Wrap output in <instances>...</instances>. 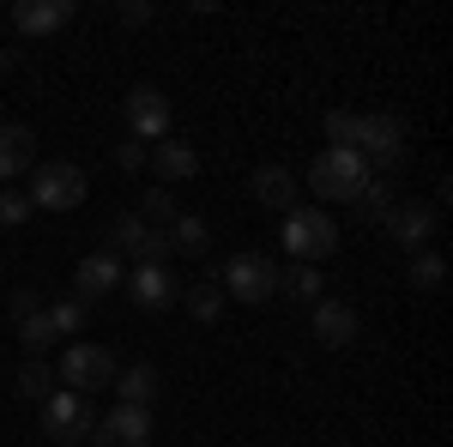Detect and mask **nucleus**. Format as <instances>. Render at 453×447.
<instances>
[{"label": "nucleus", "mask_w": 453, "mask_h": 447, "mask_svg": "<svg viewBox=\"0 0 453 447\" xmlns=\"http://www.w3.org/2000/svg\"><path fill=\"white\" fill-rule=\"evenodd\" d=\"M393 200H399V194H393V181H375V175H369V188H363L350 206H357V218H375V224H381Z\"/></svg>", "instance_id": "obj_26"}, {"label": "nucleus", "mask_w": 453, "mask_h": 447, "mask_svg": "<svg viewBox=\"0 0 453 447\" xmlns=\"http://www.w3.org/2000/svg\"><path fill=\"white\" fill-rule=\"evenodd\" d=\"M6 309H12V320H25V314H36V309H42V297H36L31 284H19V290H12V303H6Z\"/></svg>", "instance_id": "obj_32"}, {"label": "nucleus", "mask_w": 453, "mask_h": 447, "mask_svg": "<svg viewBox=\"0 0 453 447\" xmlns=\"http://www.w3.org/2000/svg\"><path fill=\"white\" fill-rule=\"evenodd\" d=\"M115 381V351H104V344H79L73 339L67 351H61V363H55V387H67V393H97V387H109Z\"/></svg>", "instance_id": "obj_4"}, {"label": "nucleus", "mask_w": 453, "mask_h": 447, "mask_svg": "<svg viewBox=\"0 0 453 447\" xmlns=\"http://www.w3.org/2000/svg\"><path fill=\"white\" fill-rule=\"evenodd\" d=\"M127 284V266L109 254V248H97V254H85L79 266H73V297L79 303H97V297H109V290H121Z\"/></svg>", "instance_id": "obj_11"}, {"label": "nucleus", "mask_w": 453, "mask_h": 447, "mask_svg": "<svg viewBox=\"0 0 453 447\" xmlns=\"http://www.w3.org/2000/svg\"><path fill=\"white\" fill-rule=\"evenodd\" d=\"M181 303L194 320H218L224 314V284L218 278H200V284H181Z\"/></svg>", "instance_id": "obj_22"}, {"label": "nucleus", "mask_w": 453, "mask_h": 447, "mask_svg": "<svg viewBox=\"0 0 453 447\" xmlns=\"http://www.w3.org/2000/svg\"><path fill=\"white\" fill-rule=\"evenodd\" d=\"M121 290H127L140 309H151V314H157V309H175V297H181V284L170 278V266H134Z\"/></svg>", "instance_id": "obj_13"}, {"label": "nucleus", "mask_w": 453, "mask_h": 447, "mask_svg": "<svg viewBox=\"0 0 453 447\" xmlns=\"http://www.w3.org/2000/svg\"><path fill=\"white\" fill-rule=\"evenodd\" d=\"M91 447H151V412H140V405H115L109 417H97Z\"/></svg>", "instance_id": "obj_12"}, {"label": "nucleus", "mask_w": 453, "mask_h": 447, "mask_svg": "<svg viewBox=\"0 0 453 447\" xmlns=\"http://www.w3.org/2000/svg\"><path fill=\"white\" fill-rule=\"evenodd\" d=\"M127 134L140 139V145L170 139V97H164L157 85H134V91H127Z\"/></svg>", "instance_id": "obj_10"}, {"label": "nucleus", "mask_w": 453, "mask_h": 447, "mask_svg": "<svg viewBox=\"0 0 453 447\" xmlns=\"http://www.w3.org/2000/svg\"><path fill=\"white\" fill-rule=\"evenodd\" d=\"M248 188H254V200H260V206L279 212V218H284V212H296V175L284 170V164H260Z\"/></svg>", "instance_id": "obj_16"}, {"label": "nucleus", "mask_w": 453, "mask_h": 447, "mask_svg": "<svg viewBox=\"0 0 453 447\" xmlns=\"http://www.w3.org/2000/svg\"><path fill=\"white\" fill-rule=\"evenodd\" d=\"M350 151L369 158V164H381V170H405V121L399 115H357Z\"/></svg>", "instance_id": "obj_5"}, {"label": "nucleus", "mask_w": 453, "mask_h": 447, "mask_svg": "<svg viewBox=\"0 0 453 447\" xmlns=\"http://www.w3.org/2000/svg\"><path fill=\"white\" fill-rule=\"evenodd\" d=\"M273 290H279L273 254H236L224 266V297H236V303H273Z\"/></svg>", "instance_id": "obj_8"}, {"label": "nucleus", "mask_w": 453, "mask_h": 447, "mask_svg": "<svg viewBox=\"0 0 453 447\" xmlns=\"http://www.w3.org/2000/svg\"><path fill=\"white\" fill-rule=\"evenodd\" d=\"M19 344H25V357H42L49 344H55V327H49V309H36L19 320Z\"/></svg>", "instance_id": "obj_25"}, {"label": "nucleus", "mask_w": 453, "mask_h": 447, "mask_svg": "<svg viewBox=\"0 0 453 447\" xmlns=\"http://www.w3.org/2000/svg\"><path fill=\"white\" fill-rule=\"evenodd\" d=\"M279 290L290 297V303H309L314 309L326 284H320V266H279Z\"/></svg>", "instance_id": "obj_21"}, {"label": "nucleus", "mask_w": 453, "mask_h": 447, "mask_svg": "<svg viewBox=\"0 0 453 447\" xmlns=\"http://www.w3.org/2000/svg\"><path fill=\"white\" fill-rule=\"evenodd\" d=\"M140 218L151 224V230H170V224H175V194H170V188H151L145 206H140Z\"/></svg>", "instance_id": "obj_28"}, {"label": "nucleus", "mask_w": 453, "mask_h": 447, "mask_svg": "<svg viewBox=\"0 0 453 447\" xmlns=\"http://www.w3.org/2000/svg\"><path fill=\"white\" fill-rule=\"evenodd\" d=\"M91 320V303H79V297H67V303H55L49 309V327H55V339H79V327Z\"/></svg>", "instance_id": "obj_24"}, {"label": "nucleus", "mask_w": 453, "mask_h": 447, "mask_svg": "<svg viewBox=\"0 0 453 447\" xmlns=\"http://www.w3.org/2000/svg\"><path fill=\"white\" fill-rule=\"evenodd\" d=\"M19 393H25V399H36V405H42V399H49V393H55V369H49V363H42V357H25V363H19Z\"/></svg>", "instance_id": "obj_23"}, {"label": "nucleus", "mask_w": 453, "mask_h": 447, "mask_svg": "<svg viewBox=\"0 0 453 447\" xmlns=\"http://www.w3.org/2000/svg\"><path fill=\"white\" fill-rule=\"evenodd\" d=\"M109 387L121 393V405L151 412V399H157V369H151V363H127V369H115V381H109Z\"/></svg>", "instance_id": "obj_19"}, {"label": "nucleus", "mask_w": 453, "mask_h": 447, "mask_svg": "<svg viewBox=\"0 0 453 447\" xmlns=\"http://www.w3.org/2000/svg\"><path fill=\"white\" fill-rule=\"evenodd\" d=\"M381 230H387L393 242H399V248H411V254H423V248H429V236H435V212L423 206L418 194H399V200L387 206Z\"/></svg>", "instance_id": "obj_9"}, {"label": "nucleus", "mask_w": 453, "mask_h": 447, "mask_svg": "<svg viewBox=\"0 0 453 447\" xmlns=\"http://www.w3.org/2000/svg\"><path fill=\"white\" fill-rule=\"evenodd\" d=\"M309 188L320 194V212L333 206V200H345V206H350V200L369 188V158H357V151H333V145H326V151L309 164Z\"/></svg>", "instance_id": "obj_1"}, {"label": "nucleus", "mask_w": 453, "mask_h": 447, "mask_svg": "<svg viewBox=\"0 0 453 447\" xmlns=\"http://www.w3.org/2000/svg\"><path fill=\"white\" fill-rule=\"evenodd\" d=\"M91 429H97V412H91V399H85V393L55 387V393L42 399V435H49V442L73 447V442H85Z\"/></svg>", "instance_id": "obj_7"}, {"label": "nucleus", "mask_w": 453, "mask_h": 447, "mask_svg": "<svg viewBox=\"0 0 453 447\" xmlns=\"http://www.w3.org/2000/svg\"><path fill=\"white\" fill-rule=\"evenodd\" d=\"M36 164V134L31 127H0V181H12V175H25Z\"/></svg>", "instance_id": "obj_18"}, {"label": "nucleus", "mask_w": 453, "mask_h": 447, "mask_svg": "<svg viewBox=\"0 0 453 447\" xmlns=\"http://www.w3.org/2000/svg\"><path fill=\"white\" fill-rule=\"evenodd\" d=\"M357 327H363V320H357L350 303H339V297H320V303H314V339L326 344V351H345V344L357 339Z\"/></svg>", "instance_id": "obj_15"}, {"label": "nucleus", "mask_w": 453, "mask_h": 447, "mask_svg": "<svg viewBox=\"0 0 453 447\" xmlns=\"http://www.w3.org/2000/svg\"><path fill=\"white\" fill-rule=\"evenodd\" d=\"M115 170H145V145H140V139L115 145Z\"/></svg>", "instance_id": "obj_33"}, {"label": "nucleus", "mask_w": 453, "mask_h": 447, "mask_svg": "<svg viewBox=\"0 0 453 447\" xmlns=\"http://www.w3.org/2000/svg\"><path fill=\"white\" fill-rule=\"evenodd\" d=\"M441 284H448V266H441V254H435V248L411 254V290H441Z\"/></svg>", "instance_id": "obj_27"}, {"label": "nucleus", "mask_w": 453, "mask_h": 447, "mask_svg": "<svg viewBox=\"0 0 453 447\" xmlns=\"http://www.w3.org/2000/svg\"><path fill=\"white\" fill-rule=\"evenodd\" d=\"M151 12H157V6H145V0H121V6H115V25L140 31V25H151Z\"/></svg>", "instance_id": "obj_31"}, {"label": "nucleus", "mask_w": 453, "mask_h": 447, "mask_svg": "<svg viewBox=\"0 0 453 447\" xmlns=\"http://www.w3.org/2000/svg\"><path fill=\"white\" fill-rule=\"evenodd\" d=\"M350 139H357V115H350V109H333V115H326V145H333V151H350Z\"/></svg>", "instance_id": "obj_30"}, {"label": "nucleus", "mask_w": 453, "mask_h": 447, "mask_svg": "<svg viewBox=\"0 0 453 447\" xmlns=\"http://www.w3.org/2000/svg\"><path fill=\"white\" fill-rule=\"evenodd\" d=\"M25 218H31V194H19L12 181H0V230L25 224Z\"/></svg>", "instance_id": "obj_29"}, {"label": "nucleus", "mask_w": 453, "mask_h": 447, "mask_svg": "<svg viewBox=\"0 0 453 447\" xmlns=\"http://www.w3.org/2000/svg\"><path fill=\"white\" fill-rule=\"evenodd\" d=\"M73 19V0H19L12 6V25L25 36H49V31H61Z\"/></svg>", "instance_id": "obj_17"}, {"label": "nucleus", "mask_w": 453, "mask_h": 447, "mask_svg": "<svg viewBox=\"0 0 453 447\" xmlns=\"http://www.w3.org/2000/svg\"><path fill=\"white\" fill-rule=\"evenodd\" d=\"M145 164L164 175V188H170V181H194L200 175V151L170 134V139H157V145H145Z\"/></svg>", "instance_id": "obj_14"}, {"label": "nucleus", "mask_w": 453, "mask_h": 447, "mask_svg": "<svg viewBox=\"0 0 453 447\" xmlns=\"http://www.w3.org/2000/svg\"><path fill=\"white\" fill-rule=\"evenodd\" d=\"M279 242L296 254V266H320L339 248V224H333V212H320V206H296V212H284Z\"/></svg>", "instance_id": "obj_2"}, {"label": "nucleus", "mask_w": 453, "mask_h": 447, "mask_svg": "<svg viewBox=\"0 0 453 447\" xmlns=\"http://www.w3.org/2000/svg\"><path fill=\"white\" fill-rule=\"evenodd\" d=\"M109 254L127 266H164L170 260V230H151L140 212H121L115 224H109Z\"/></svg>", "instance_id": "obj_3"}, {"label": "nucleus", "mask_w": 453, "mask_h": 447, "mask_svg": "<svg viewBox=\"0 0 453 447\" xmlns=\"http://www.w3.org/2000/svg\"><path fill=\"white\" fill-rule=\"evenodd\" d=\"M206 248H211L206 218H194V212H175V224H170V254H188V260H200Z\"/></svg>", "instance_id": "obj_20"}, {"label": "nucleus", "mask_w": 453, "mask_h": 447, "mask_svg": "<svg viewBox=\"0 0 453 447\" xmlns=\"http://www.w3.org/2000/svg\"><path fill=\"white\" fill-rule=\"evenodd\" d=\"M85 194H91V181H85V170H79V164H67V158L36 164V175H31V206H42V212H73Z\"/></svg>", "instance_id": "obj_6"}]
</instances>
